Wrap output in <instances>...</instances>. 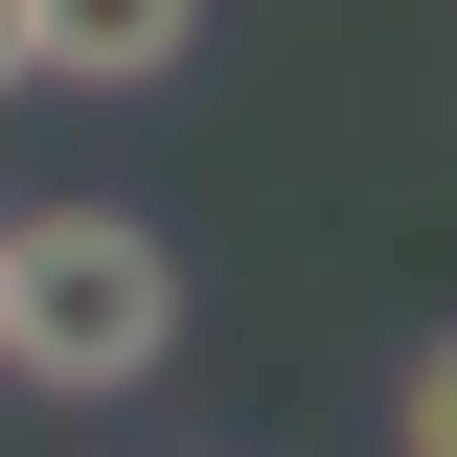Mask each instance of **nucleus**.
Returning <instances> with one entry per match:
<instances>
[{
	"label": "nucleus",
	"mask_w": 457,
	"mask_h": 457,
	"mask_svg": "<svg viewBox=\"0 0 457 457\" xmlns=\"http://www.w3.org/2000/svg\"><path fill=\"white\" fill-rule=\"evenodd\" d=\"M183 343V252L161 206H114V183H69V206H0V389L46 411H137Z\"/></svg>",
	"instance_id": "1"
},
{
	"label": "nucleus",
	"mask_w": 457,
	"mask_h": 457,
	"mask_svg": "<svg viewBox=\"0 0 457 457\" xmlns=\"http://www.w3.org/2000/svg\"><path fill=\"white\" fill-rule=\"evenodd\" d=\"M23 23H46V92H161L206 46V0H23Z\"/></svg>",
	"instance_id": "2"
},
{
	"label": "nucleus",
	"mask_w": 457,
	"mask_h": 457,
	"mask_svg": "<svg viewBox=\"0 0 457 457\" xmlns=\"http://www.w3.org/2000/svg\"><path fill=\"white\" fill-rule=\"evenodd\" d=\"M389 435H411V457H457V343H411V389H389Z\"/></svg>",
	"instance_id": "3"
},
{
	"label": "nucleus",
	"mask_w": 457,
	"mask_h": 457,
	"mask_svg": "<svg viewBox=\"0 0 457 457\" xmlns=\"http://www.w3.org/2000/svg\"><path fill=\"white\" fill-rule=\"evenodd\" d=\"M0 92H46V23H23V0H0Z\"/></svg>",
	"instance_id": "4"
}]
</instances>
